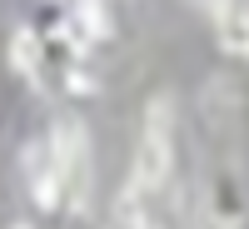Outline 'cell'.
I'll list each match as a JSON object with an SVG mask.
<instances>
[{"instance_id": "cell-1", "label": "cell", "mask_w": 249, "mask_h": 229, "mask_svg": "<svg viewBox=\"0 0 249 229\" xmlns=\"http://www.w3.org/2000/svg\"><path fill=\"white\" fill-rule=\"evenodd\" d=\"M170 115H175V105H170L164 95L144 105V135H140V150H135V179H130L140 194H144V190H160V184L170 179V170H175Z\"/></svg>"}, {"instance_id": "cell-2", "label": "cell", "mask_w": 249, "mask_h": 229, "mask_svg": "<svg viewBox=\"0 0 249 229\" xmlns=\"http://www.w3.org/2000/svg\"><path fill=\"white\" fill-rule=\"evenodd\" d=\"M45 150H50V164L60 175L65 204L70 210H85V194H90V140H85V130H80L75 120L55 124V135H50Z\"/></svg>"}, {"instance_id": "cell-3", "label": "cell", "mask_w": 249, "mask_h": 229, "mask_svg": "<svg viewBox=\"0 0 249 229\" xmlns=\"http://www.w3.org/2000/svg\"><path fill=\"white\" fill-rule=\"evenodd\" d=\"M214 25H219V45L224 50H249V5L244 0H219Z\"/></svg>"}, {"instance_id": "cell-4", "label": "cell", "mask_w": 249, "mask_h": 229, "mask_svg": "<svg viewBox=\"0 0 249 229\" xmlns=\"http://www.w3.org/2000/svg\"><path fill=\"white\" fill-rule=\"evenodd\" d=\"M40 60H45L40 35L35 30H15V40H10V65L25 75V80H40Z\"/></svg>"}, {"instance_id": "cell-5", "label": "cell", "mask_w": 249, "mask_h": 229, "mask_svg": "<svg viewBox=\"0 0 249 229\" xmlns=\"http://www.w3.org/2000/svg\"><path fill=\"white\" fill-rule=\"evenodd\" d=\"M70 90H85V95H90L95 85H90V75H80V70H70Z\"/></svg>"}, {"instance_id": "cell-6", "label": "cell", "mask_w": 249, "mask_h": 229, "mask_svg": "<svg viewBox=\"0 0 249 229\" xmlns=\"http://www.w3.org/2000/svg\"><path fill=\"white\" fill-rule=\"evenodd\" d=\"M110 229H155V224H150V219H115Z\"/></svg>"}, {"instance_id": "cell-7", "label": "cell", "mask_w": 249, "mask_h": 229, "mask_svg": "<svg viewBox=\"0 0 249 229\" xmlns=\"http://www.w3.org/2000/svg\"><path fill=\"white\" fill-rule=\"evenodd\" d=\"M204 229H234V224H224V219H210V224H204Z\"/></svg>"}, {"instance_id": "cell-8", "label": "cell", "mask_w": 249, "mask_h": 229, "mask_svg": "<svg viewBox=\"0 0 249 229\" xmlns=\"http://www.w3.org/2000/svg\"><path fill=\"white\" fill-rule=\"evenodd\" d=\"M10 229H30V224H10Z\"/></svg>"}, {"instance_id": "cell-9", "label": "cell", "mask_w": 249, "mask_h": 229, "mask_svg": "<svg viewBox=\"0 0 249 229\" xmlns=\"http://www.w3.org/2000/svg\"><path fill=\"white\" fill-rule=\"evenodd\" d=\"M244 55H249V50H244Z\"/></svg>"}]
</instances>
